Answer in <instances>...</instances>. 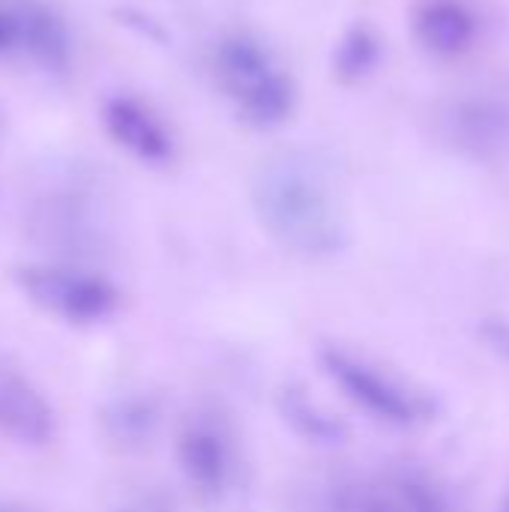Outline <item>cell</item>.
I'll list each match as a JSON object with an SVG mask.
<instances>
[{
  "instance_id": "obj_9",
  "label": "cell",
  "mask_w": 509,
  "mask_h": 512,
  "mask_svg": "<svg viewBox=\"0 0 509 512\" xmlns=\"http://www.w3.org/2000/svg\"><path fill=\"white\" fill-rule=\"evenodd\" d=\"M414 36L426 51L456 57L474 45L477 18L462 0H426L414 12Z\"/></svg>"
},
{
  "instance_id": "obj_14",
  "label": "cell",
  "mask_w": 509,
  "mask_h": 512,
  "mask_svg": "<svg viewBox=\"0 0 509 512\" xmlns=\"http://www.w3.org/2000/svg\"><path fill=\"white\" fill-rule=\"evenodd\" d=\"M483 336H486V342L495 351H501V354L509 357V321H486L483 324Z\"/></svg>"
},
{
  "instance_id": "obj_6",
  "label": "cell",
  "mask_w": 509,
  "mask_h": 512,
  "mask_svg": "<svg viewBox=\"0 0 509 512\" xmlns=\"http://www.w3.org/2000/svg\"><path fill=\"white\" fill-rule=\"evenodd\" d=\"M447 141L471 159H501L509 153V102L495 96H465L447 105Z\"/></svg>"
},
{
  "instance_id": "obj_12",
  "label": "cell",
  "mask_w": 509,
  "mask_h": 512,
  "mask_svg": "<svg viewBox=\"0 0 509 512\" xmlns=\"http://www.w3.org/2000/svg\"><path fill=\"white\" fill-rule=\"evenodd\" d=\"M282 417L285 423L306 441L312 444H342L345 441V426L330 417L324 408H318L303 390H285L282 393Z\"/></svg>"
},
{
  "instance_id": "obj_3",
  "label": "cell",
  "mask_w": 509,
  "mask_h": 512,
  "mask_svg": "<svg viewBox=\"0 0 509 512\" xmlns=\"http://www.w3.org/2000/svg\"><path fill=\"white\" fill-rule=\"evenodd\" d=\"M321 366L327 378L366 414L390 426H417L432 417L435 405L429 396L411 390L408 384L396 381L393 375L381 372L378 366L342 351L324 348Z\"/></svg>"
},
{
  "instance_id": "obj_10",
  "label": "cell",
  "mask_w": 509,
  "mask_h": 512,
  "mask_svg": "<svg viewBox=\"0 0 509 512\" xmlns=\"http://www.w3.org/2000/svg\"><path fill=\"white\" fill-rule=\"evenodd\" d=\"M102 423H105V432L111 441H117L123 447H141L153 438V432L159 426V408L153 399L126 396L105 408Z\"/></svg>"
},
{
  "instance_id": "obj_15",
  "label": "cell",
  "mask_w": 509,
  "mask_h": 512,
  "mask_svg": "<svg viewBox=\"0 0 509 512\" xmlns=\"http://www.w3.org/2000/svg\"><path fill=\"white\" fill-rule=\"evenodd\" d=\"M18 45V15L0 12V51Z\"/></svg>"
},
{
  "instance_id": "obj_5",
  "label": "cell",
  "mask_w": 509,
  "mask_h": 512,
  "mask_svg": "<svg viewBox=\"0 0 509 512\" xmlns=\"http://www.w3.org/2000/svg\"><path fill=\"white\" fill-rule=\"evenodd\" d=\"M177 462L192 489L216 498L234 477V441L213 414L189 417L177 438Z\"/></svg>"
},
{
  "instance_id": "obj_7",
  "label": "cell",
  "mask_w": 509,
  "mask_h": 512,
  "mask_svg": "<svg viewBox=\"0 0 509 512\" xmlns=\"http://www.w3.org/2000/svg\"><path fill=\"white\" fill-rule=\"evenodd\" d=\"M0 435L21 447H45L54 438V408L18 369L0 363Z\"/></svg>"
},
{
  "instance_id": "obj_11",
  "label": "cell",
  "mask_w": 509,
  "mask_h": 512,
  "mask_svg": "<svg viewBox=\"0 0 509 512\" xmlns=\"http://www.w3.org/2000/svg\"><path fill=\"white\" fill-rule=\"evenodd\" d=\"M18 45H24L39 63L57 69L69 60V39L63 24L45 9L18 12Z\"/></svg>"
},
{
  "instance_id": "obj_13",
  "label": "cell",
  "mask_w": 509,
  "mask_h": 512,
  "mask_svg": "<svg viewBox=\"0 0 509 512\" xmlns=\"http://www.w3.org/2000/svg\"><path fill=\"white\" fill-rule=\"evenodd\" d=\"M381 60V39L369 24H354L342 33L333 54V72L342 81L366 78Z\"/></svg>"
},
{
  "instance_id": "obj_16",
  "label": "cell",
  "mask_w": 509,
  "mask_h": 512,
  "mask_svg": "<svg viewBox=\"0 0 509 512\" xmlns=\"http://www.w3.org/2000/svg\"><path fill=\"white\" fill-rule=\"evenodd\" d=\"M0 512H12V510H9V507H0Z\"/></svg>"
},
{
  "instance_id": "obj_17",
  "label": "cell",
  "mask_w": 509,
  "mask_h": 512,
  "mask_svg": "<svg viewBox=\"0 0 509 512\" xmlns=\"http://www.w3.org/2000/svg\"><path fill=\"white\" fill-rule=\"evenodd\" d=\"M507 512H509V504H507Z\"/></svg>"
},
{
  "instance_id": "obj_1",
  "label": "cell",
  "mask_w": 509,
  "mask_h": 512,
  "mask_svg": "<svg viewBox=\"0 0 509 512\" xmlns=\"http://www.w3.org/2000/svg\"><path fill=\"white\" fill-rule=\"evenodd\" d=\"M252 201L267 234L285 249L324 258L345 246V219L324 171L297 153L261 165L252 183Z\"/></svg>"
},
{
  "instance_id": "obj_8",
  "label": "cell",
  "mask_w": 509,
  "mask_h": 512,
  "mask_svg": "<svg viewBox=\"0 0 509 512\" xmlns=\"http://www.w3.org/2000/svg\"><path fill=\"white\" fill-rule=\"evenodd\" d=\"M102 123L105 132L120 144L126 153H132L141 162L162 165L174 153V141L165 129V123L135 96H111L102 105Z\"/></svg>"
},
{
  "instance_id": "obj_4",
  "label": "cell",
  "mask_w": 509,
  "mask_h": 512,
  "mask_svg": "<svg viewBox=\"0 0 509 512\" xmlns=\"http://www.w3.org/2000/svg\"><path fill=\"white\" fill-rule=\"evenodd\" d=\"M18 285L33 306L66 324H96L117 309V288L105 276L69 264H27Z\"/></svg>"
},
{
  "instance_id": "obj_2",
  "label": "cell",
  "mask_w": 509,
  "mask_h": 512,
  "mask_svg": "<svg viewBox=\"0 0 509 512\" xmlns=\"http://www.w3.org/2000/svg\"><path fill=\"white\" fill-rule=\"evenodd\" d=\"M216 75L237 114L258 126H282L294 114L297 90L270 48L249 33H234L216 48Z\"/></svg>"
}]
</instances>
